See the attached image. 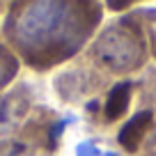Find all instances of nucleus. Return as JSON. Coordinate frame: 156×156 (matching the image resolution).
I'll use <instances>...</instances> for the list:
<instances>
[{
	"instance_id": "3",
	"label": "nucleus",
	"mask_w": 156,
	"mask_h": 156,
	"mask_svg": "<svg viewBox=\"0 0 156 156\" xmlns=\"http://www.w3.org/2000/svg\"><path fill=\"white\" fill-rule=\"evenodd\" d=\"M64 122L51 108H34L30 119L0 140V156H53Z\"/></svg>"
},
{
	"instance_id": "1",
	"label": "nucleus",
	"mask_w": 156,
	"mask_h": 156,
	"mask_svg": "<svg viewBox=\"0 0 156 156\" xmlns=\"http://www.w3.org/2000/svg\"><path fill=\"white\" fill-rule=\"evenodd\" d=\"M103 14L101 0H16L5 9L0 39L30 71L46 73L85 53Z\"/></svg>"
},
{
	"instance_id": "8",
	"label": "nucleus",
	"mask_w": 156,
	"mask_h": 156,
	"mask_svg": "<svg viewBox=\"0 0 156 156\" xmlns=\"http://www.w3.org/2000/svg\"><path fill=\"white\" fill-rule=\"evenodd\" d=\"M19 71H21V60L0 39V92H5L7 87H12L19 80Z\"/></svg>"
},
{
	"instance_id": "4",
	"label": "nucleus",
	"mask_w": 156,
	"mask_h": 156,
	"mask_svg": "<svg viewBox=\"0 0 156 156\" xmlns=\"http://www.w3.org/2000/svg\"><path fill=\"white\" fill-rule=\"evenodd\" d=\"M55 94L62 103L76 106L90 97H97L101 92H108L112 87V80L99 73L92 64H87L83 58L76 62H69L64 69H60L53 78Z\"/></svg>"
},
{
	"instance_id": "9",
	"label": "nucleus",
	"mask_w": 156,
	"mask_h": 156,
	"mask_svg": "<svg viewBox=\"0 0 156 156\" xmlns=\"http://www.w3.org/2000/svg\"><path fill=\"white\" fill-rule=\"evenodd\" d=\"M140 103L142 108H149L156 110V69H151L140 83Z\"/></svg>"
},
{
	"instance_id": "10",
	"label": "nucleus",
	"mask_w": 156,
	"mask_h": 156,
	"mask_svg": "<svg viewBox=\"0 0 156 156\" xmlns=\"http://www.w3.org/2000/svg\"><path fill=\"white\" fill-rule=\"evenodd\" d=\"M101 2H103V7L110 9V12H126V9H131V7L140 5V2H147V0H101Z\"/></svg>"
},
{
	"instance_id": "2",
	"label": "nucleus",
	"mask_w": 156,
	"mask_h": 156,
	"mask_svg": "<svg viewBox=\"0 0 156 156\" xmlns=\"http://www.w3.org/2000/svg\"><path fill=\"white\" fill-rule=\"evenodd\" d=\"M106 78H124L142 71L149 60L147 32L131 14L106 23L80 55Z\"/></svg>"
},
{
	"instance_id": "5",
	"label": "nucleus",
	"mask_w": 156,
	"mask_h": 156,
	"mask_svg": "<svg viewBox=\"0 0 156 156\" xmlns=\"http://www.w3.org/2000/svg\"><path fill=\"white\" fill-rule=\"evenodd\" d=\"M34 112V90L25 80H16L0 92V140L16 133Z\"/></svg>"
},
{
	"instance_id": "7",
	"label": "nucleus",
	"mask_w": 156,
	"mask_h": 156,
	"mask_svg": "<svg viewBox=\"0 0 156 156\" xmlns=\"http://www.w3.org/2000/svg\"><path fill=\"white\" fill-rule=\"evenodd\" d=\"M131 101H133V83L131 80L112 83V87L108 90L106 103H103V122L106 124L119 122V119L129 112Z\"/></svg>"
},
{
	"instance_id": "6",
	"label": "nucleus",
	"mask_w": 156,
	"mask_h": 156,
	"mask_svg": "<svg viewBox=\"0 0 156 156\" xmlns=\"http://www.w3.org/2000/svg\"><path fill=\"white\" fill-rule=\"evenodd\" d=\"M154 119H156V110H151V108H140L122 126V131L117 133L119 145H122L129 154H138L142 142H145V138H147V133H149V129H151V124H154Z\"/></svg>"
},
{
	"instance_id": "13",
	"label": "nucleus",
	"mask_w": 156,
	"mask_h": 156,
	"mask_svg": "<svg viewBox=\"0 0 156 156\" xmlns=\"http://www.w3.org/2000/svg\"><path fill=\"white\" fill-rule=\"evenodd\" d=\"M14 2H16V0H0V12H2V9H7V7H9V5H14Z\"/></svg>"
},
{
	"instance_id": "11",
	"label": "nucleus",
	"mask_w": 156,
	"mask_h": 156,
	"mask_svg": "<svg viewBox=\"0 0 156 156\" xmlns=\"http://www.w3.org/2000/svg\"><path fill=\"white\" fill-rule=\"evenodd\" d=\"M140 151H142V156H156V119H154V124H151L149 133H147L145 142H142Z\"/></svg>"
},
{
	"instance_id": "12",
	"label": "nucleus",
	"mask_w": 156,
	"mask_h": 156,
	"mask_svg": "<svg viewBox=\"0 0 156 156\" xmlns=\"http://www.w3.org/2000/svg\"><path fill=\"white\" fill-rule=\"evenodd\" d=\"M147 32V46H149V55L151 60H156V25L154 28H145Z\"/></svg>"
}]
</instances>
